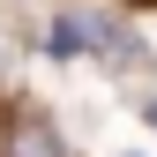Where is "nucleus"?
I'll return each instance as SVG.
<instances>
[{
  "label": "nucleus",
  "mask_w": 157,
  "mask_h": 157,
  "mask_svg": "<svg viewBox=\"0 0 157 157\" xmlns=\"http://www.w3.org/2000/svg\"><path fill=\"white\" fill-rule=\"evenodd\" d=\"M0 150H8V157H60V135H52L45 120H15Z\"/></svg>",
  "instance_id": "f257e3e1"
},
{
  "label": "nucleus",
  "mask_w": 157,
  "mask_h": 157,
  "mask_svg": "<svg viewBox=\"0 0 157 157\" xmlns=\"http://www.w3.org/2000/svg\"><path fill=\"white\" fill-rule=\"evenodd\" d=\"M90 37L105 45V60H112V67H135V60H142V45H135V30H120V23H90Z\"/></svg>",
  "instance_id": "f03ea898"
},
{
  "label": "nucleus",
  "mask_w": 157,
  "mask_h": 157,
  "mask_svg": "<svg viewBox=\"0 0 157 157\" xmlns=\"http://www.w3.org/2000/svg\"><path fill=\"white\" fill-rule=\"evenodd\" d=\"M45 52H52V60H75V52H82V23H67V15H60V23L45 30Z\"/></svg>",
  "instance_id": "7ed1b4c3"
},
{
  "label": "nucleus",
  "mask_w": 157,
  "mask_h": 157,
  "mask_svg": "<svg viewBox=\"0 0 157 157\" xmlns=\"http://www.w3.org/2000/svg\"><path fill=\"white\" fill-rule=\"evenodd\" d=\"M150 127H157V105H150Z\"/></svg>",
  "instance_id": "20e7f679"
}]
</instances>
